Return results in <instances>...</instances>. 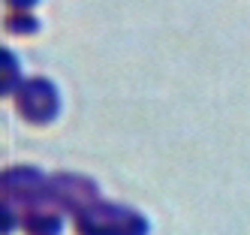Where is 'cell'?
I'll list each match as a JSON object with an SVG mask.
<instances>
[{"label": "cell", "instance_id": "cell-3", "mask_svg": "<svg viewBox=\"0 0 250 235\" xmlns=\"http://www.w3.org/2000/svg\"><path fill=\"white\" fill-rule=\"evenodd\" d=\"M15 106H19V112L27 121L45 124L61 112V97H58V87L51 82L30 79V82L19 85V90H15Z\"/></svg>", "mask_w": 250, "mask_h": 235}, {"label": "cell", "instance_id": "cell-2", "mask_svg": "<svg viewBox=\"0 0 250 235\" xmlns=\"http://www.w3.org/2000/svg\"><path fill=\"white\" fill-rule=\"evenodd\" d=\"M45 202L48 208L58 205L61 211H84L100 202V190L97 184H91L87 178H79V175H55L48 178V190H45Z\"/></svg>", "mask_w": 250, "mask_h": 235}, {"label": "cell", "instance_id": "cell-6", "mask_svg": "<svg viewBox=\"0 0 250 235\" xmlns=\"http://www.w3.org/2000/svg\"><path fill=\"white\" fill-rule=\"evenodd\" d=\"M15 82H21V76H19V66H15L12 51H3V90H6V94H12Z\"/></svg>", "mask_w": 250, "mask_h": 235}, {"label": "cell", "instance_id": "cell-4", "mask_svg": "<svg viewBox=\"0 0 250 235\" xmlns=\"http://www.w3.org/2000/svg\"><path fill=\"white\" fill-rule=\"evenodd\" d=\"M19 220H21L27 235H58L63 229L61 214L51 211V208H27L19 214Z\"/></svg>", "mask_w": 250, "mask_h": 235}, {"label": "cell", "instance_id": "cell-1", "mask_svg": "<svg viewBox=\"0 0 250 235\" xmlns=\"http://www.w3.org/2000/svg\"><path fill=\"white\" fill-rule=\"evenodd\" d=\"M79 235H148V220L130 208L118 205H91L76 214Z\"/></svg>", "mask_w": 250, "mask_h": 235}, {"label": "cell", "instance_id": "cell-5", "mask_svg": "<svg viewBox=\"0 0 250 235\" xmlns=\"http://www.w3.org/2000/svg\"><path fill=\"white\" fill-rule=\"evenodd\" d=\"M6 27L12 33H33L40 27V21L33 18L30 12H19V9H12V15H6Z\"/></svg>", "mask_w": 250, "mask_h": 235}, {"label": "cell", "instance_id": "cell-7", "mask_svg": "<svg viewBox=\"0 0 250 235\" xmlns=\"http://www.w3.org/2000/svg\"><path fill=\"white\" fill-rule=\"evenodd\" d=\"M6 3H9L12 9H19V12H30L33 6L40 3V0H6Z\"/></svg>", "mask_w": 250, "mask_h": 235}]
</instances>
